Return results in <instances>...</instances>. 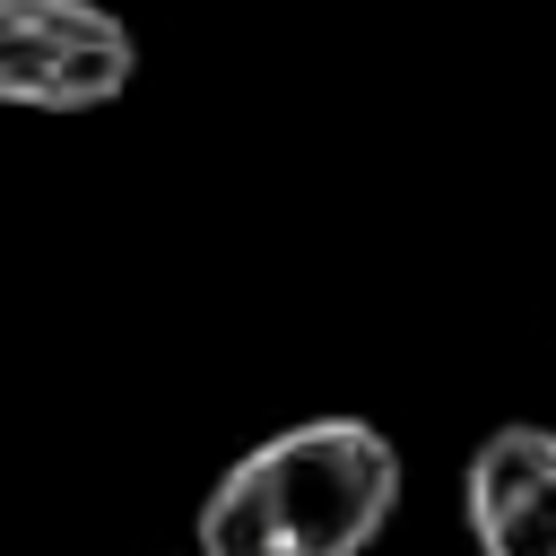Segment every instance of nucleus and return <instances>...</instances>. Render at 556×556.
Returning a JSON list of instances; mask_svg holds the SVG:
<instances>
[{
    "instance_id": "nucleus-1",
    "label": "nucleus",
    "mask_w": 556,
    "mask_h": 556,
    "mask_svg": "<svg viewBox=\"0 0 556 556\" xmlns=\"http://www.w3.org/2000/svg\"><path fill=\"white\" fill-rule=\"evenodd\" d=\"M400 504V452L365 417L252 443L200 504V556H365Z\"/></svg>"
},
{
    "instance_id": "nucleus-2",
    "label": "nucleus",
    "mask_w": 556,
    "mask_h": 556,
    "mask_svg": "<svg viewBox=\"0 0 556 556\" xmlns=\"http://www.w3.org/2000/svg\"><path fill=\"white\" fill-rule=\"evenodd\" d=\"M139 43L96 0H0V104L96 113L130 87Z\"/></svg>"
},
{
    "instance_id": "nucleus-3",
    "label": "nucleus",
    "mask_w": 556,
    "mask_h": 556,
    "mask_svg": "<svg viewBox=\"0 0 556 556\" xmlns=\"http://www.w3.org/2000/svg\"><path fill=\"white\" fill-rule=\"evenodd\" d=\"M478 556H556V426H495L469 452Z\"/></svg>"
}]
</instances>
